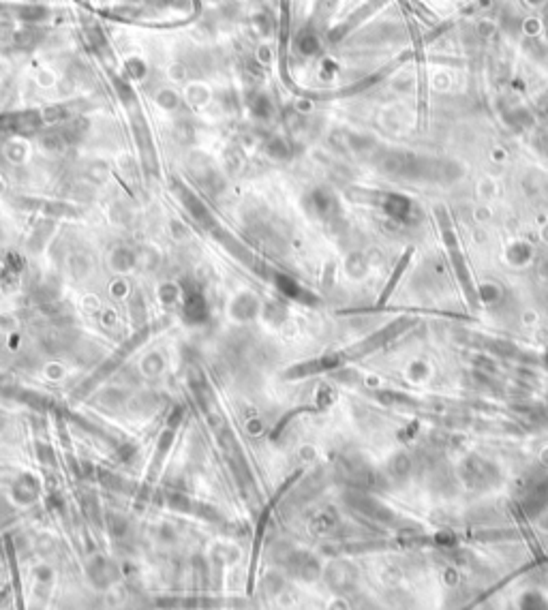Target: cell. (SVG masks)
<instances>
[{"label": "cell", "mask_w": 548, "mask_h": 610, "mask_svg": "<svg viewBox=\"0 0 548 610\" xmlns=\"http://www.w3.org/2000/svg\"><path fill=\"white\" fill-rule=\"evenodd\" d=\"M159 103L165 105V107H176L178 97H176L172 90H165V92H161V97H159Z\"/></svg>", "instance_id": "5"}, {"label": "cell", "mask_w": 548, "mask_h": 610, "mask_svg": "<svg viewBox=\"0 0 548 610\" xmlns=\"http://www.w3.org/2000/svg\"><path fill=\"white\" fill-rule=\"evenodd\" d=\"M251 107H253L255 116H259V118H268V116H270V111H272V105H270V101H268L266 94H257V97H255Z\"/></svg>", "instance_id": "2"}, {"label": "cell", "mask_w": 548, "mask_h": 610, "mask_svg": "<svg viewBox=\"0 0 548 610\" xmlns=\"http://www.w3.org/2000/svg\"><path fill=\"white\" fill-rule=\"evenodd\" d=\"M268 155L270 157H285L287 146H285L283 139H270V142H268Z\"/></svg>", "instance_id": "4"}, {"label": "cell", "mask_w": 548, "mask_h": 610, "mask_svg": "<svg viewBox=\"0 0 548 610\" xmlns=\"http://www.w3.org/2000/svg\"><path fill=\"white\" fill-rule=\"evenodd\" d=\"M253 26L257 28V32L261 36H268V34H272V30H274V20L270 15H266V13H259L257 17L253 20Z\"/></svg>", "instance_id": "3"}, {"label": "cell", "mask_w": 548, "mask_h": 610, "mask_svg": "<svg viewBox=\"0 0 548 610\" xmlns=\"http://www.w3.org/2000/svg\"><path fill=\"white\" fill-rule=\"evenodd\" d=\"M45 15H47V9H43V7H34V5L17 7V17L28 24H39Z\"/></svg>", "instance_id": "1"}, {"label": "cell", "mask_w": 548, "mask_h": 610, "mask_svg": "<svg viewBox=\"0 0 548 610\" xmlns=\"http://www.w3.org/2000/svg\"><path fill=\"white\" fill-rule=\"evenodd\" d=\"M270 56L272 54H270V49H268V47H261L259 49V62H270Z\"/></svg>", "instance_id": "6"}]
</instances>
